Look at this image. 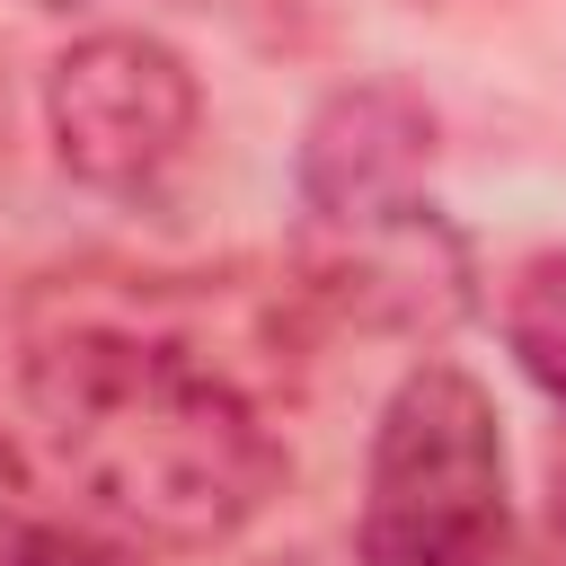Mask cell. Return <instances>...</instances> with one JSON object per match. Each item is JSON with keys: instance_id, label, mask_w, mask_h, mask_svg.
Listing matches in <instances>:
<instances>
[{"instance_id": "obj_1", "label": "cell", "mask_w": 566, "mask_h": 566, "mask_svg": "<svg viewBox=\"0 0 566 566\" xmlns=\"http://www.w3.org/2000/svg\"><path fill=\"white\" fill-rule=\"evenodd\" d=\"M18 389L53 469L124 531L203 548L256 522L283 486V442L265 416L186 345L71 327L27 354Z\"/></svg>"}, {"instance_id": "obj_2", "label": "cell", "mask_w": 566, "mask_h": 566, "mask_svg": "<svg viewBox=\"0 0 566 566\" xmlns=\"http://www.w3.org/2000/svg\"><path fill=\"white\" fill-rule=\"evenodd\" d=\"M504 548L513 504L495 398L460 363H416L371 424L354 566H504Z\"/></svg>"}, {"instance_id": "obj_3", "label": "cell", "mask_w": 566, "mask_h": 566, "mask_svg": "<svg viewBox=\"0 0 566 566\" xmlns=\"http://www.w3.org/2000/svg\"><path fill=\"white\" fill-rule=\"evenodd\" d=\"M44 124H53V159L97 186V195H150L203 124V88L186 71L177 44L106 27L80 35L53 71H44Z\"/></svg>"}, {"instance_id": "obj_4", "label": "cell", "mask_w": 566, "mask_h": 566, "mask_svg": "<svg viewBox=\"0 0 566 566\" xmlns=\"http://www.w3.org/2000/svg\"><path fill=\"white\" fill-rule=\"evenodd\" d=\"M424 168H433V115L407 88H389V80L336 88L301 133V212L318 239L407 230L433 212Z\"/></svg>"}, {"instance_id": "obj_5", "label": "cell", "mask_w": 566, "mask_h": 566, "mask_svg": "<svg viewBox=\"0 0 566 566\" xmlns=\"http://www.w3.org/2000/svg\"><path fill=\"white\" fill-rule=\"evenodd\" d=\"M504 345L513 363L566 407V256H531L504 283Z\"/></svg>"}, {"instance_id": "obj_6", "label": "cell", "mask_w": 566, "mask_h": 566, "mask_svg": "<svg viewBox=\"0 0 566 566\" xmlns=\"http://www.w3.org/2000/svg\"><path fill=\"white\" fill-rule=\"evenodd\" d=\"M0 566H142V548L53 513H0Z\"/></svg>"}]
</instances>
